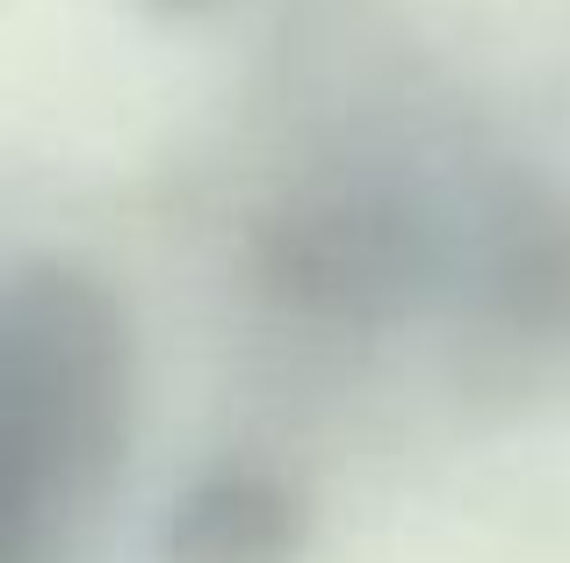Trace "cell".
Returning <instances> with one entry per match:
<instances>
[{"label": "cell", "mask_w": 570, "mask_h": 563, "mask_svg": "<svg viewBox=\"0 0 570 563\" xmlns=\"http://www.w3.org/2000/svg\"><path fill=\"white\" fill-rule=\"evenodd\" d=\"M138 426V333L87 260H14L0 289V563H87Z\"/></svg>", "instance_id": "1"}, {"label": "cell", "mask_w": 570, "mask_h": 563, "mask_svg": "<svg viewBox=\"0 0 570 563\" xmlns=\"http://www.w3.org/2000/svg\"><path fill=\"white\" fill-rule=\"evenodd\" d=\"M318 498L282 455L224 448L159 513V563H304Z\"/></svg>", "instance_id": "2"}, {"label": "cell", "mask_w": 570, "mask_h": 563, "mask_svg": "<svg viewBox=\"0 0 570 563\" xmlns=\"http://www.w3.org/2000/svg\"><path fill=\"white\" fill-rule=\"evenodd\" d=\"M145 8H153V14H209L217 0H145Z\"/></svg>", "instance_id": "3"}]
</instances>
